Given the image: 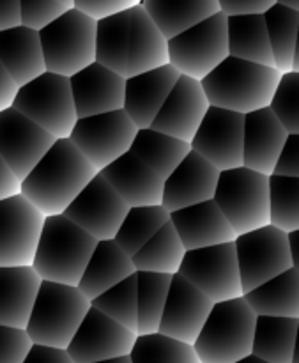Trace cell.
<instances>
[{
    "label": "cell",
    "mask_w": 299,
    "mask_h": 363,
    "mask_svg": "<svg viewBox=\"0 0 299 363\" xmlns=\"http://www.w3.org/2000/svg\"><path fill=\"white\" fill-rule=\"evenodd\" d=\"M269 176L237 167L222 170L213 201L236 234L269 225Z\"/></svg>",
    "instance_id": "52a82bcc"
},
{
    "label": "cell",
    "mask_w": 299,
    "mask_h": 363,
    "mask_svg": "<svg viewBox=\"0 0 299 363\" xmlns=\"http://www.w3.org/2000/svg\"><path fill=\"white\" fill-rule=\"evenodd\" d=\"M273 174L299 177V133H290L280 151Z\"/></svg>",
    "instance_id": "7dc6e473"
},
{
    "label": "cell",
    "mask_w": 299,
    "mask_h": 363,
    "mask_svg": "<svg viewBox=\"0 0 299 363\" xmlns=\"http://www.w3.org/2000/svg\"><path fill=\"white\" fill-rule=\"evenodd\" d=\"M20 6L21 25L38 32L67 11L55 0H20Z\"/></svg>",
    "instance_id": "ee69618b"
},
{
    "label": "cell",
    "mask_w": 299,
    "mask_h": 363,
    "mask_svg": "<svg viewBox=\"0 0 299 363\" xmlns=\"http://www.w3.org/2000/svg\"><path fill=\"white\" fill-rule=\"evenodd\" d=\"M128 209L130 206L98 172L62 215L101 241L113 240Z\"/></svg>",
    "instance_id": "5bb4252c"
},
{
    "label": "cell",
    "mask_w": 299,
    "mask_h": 363,
    "mask_svg": "<svg viewBox=\"0 0 299 363\" xmlns=\"http://www.w3.org/2000/svg\"><path fill=\"white\" fill-rule=\"evenodd\" d=\"M23 363H74L73 358L69 357L67 350L60 347L41 346V344H32L27 358Z\"/></svg>",
    "instance_id": "681fc988"
},
{
    "label": "cell",
    "mask_w": 299,
    "mask_h": 363,
    "mask_svg": "<svg viewBox=\"0 0 299 363\" xmlns=\"http://www.w3.org/2000/svg\"><path fill=\"white\" fill-rule=\"evenodd\" d=\"M45 218L21 194L0 201V266H32Z\"/></svg>",
    "instance_id": "4fadbf2b"
},
{
    "label": "cell",
    "mask_w": 299,
    "mask_h": 363,
    "mask_svg": "<svg viewBox=\"0 0 299 363\" xmlns=\"http://www.w3.org/2000/svg\"><path fill=\"white\" fill-rule=\"evenodd\" d=\"M96 174L69 138H59L21 181L20 194L45 216L60 215Z\"/></svg>",
    "instance_id": "6da1fadb"
},
{
    "label": "cell",
    "mask_w": 299,
    "mask_h": 363,
    "mask_svg": "<svg viewBox=\"0 0 299 363\" xmlns=\"http://www.w3.org/2000/svg\"><path fill=\"white\" fill-rule=\"evenodd\" d=\"M131 9L96 21V62L128 77V39Z\"/></svg>",
    "instance_id": "d590c367"
},
{
    "label": "cell",
    "mask_w": 299,
    "mask_h": 363,
    "mask_svg": "<svg viewBox=\"0 0 299 363\" xmlns=\"http://www.w3.org/2000/svg\"><path fill=\"white\" fill-rule=\"evenodd\" d=\"M135 340L137 333L91 307L66 350L74 363H91L126 357L133 350Z\"/></svg>",
    "instance_id": "e0dca14e"
},
{
    "label": "cell",
    "mask_w": 299,
    "mask_h": 363,
    "mask_svg": "<svg viewBox=\"0 0 299 363\" xmlns=\"http://www.w3.org/2000/svg\"><path fill=\"white\" fill-rule=\"evenodd\" d=\"M99 174L130 208L162 204L163 179L131 151L124 152L115 162L99 170Z\"/></svg>",
    "instance_id": "d4e9b609"
},
{
    "label": "cell",
    "mask_w": 299,
    "mask_h": 363,
    "mask_svg": "<svg viewBox=\"0 0 299 363\" xmlns=\"http://www.w3.org/2000/svg\"><path fill=\"white\" fill-rule=\"evenodd\" d=\"M41 282L32 266H0V325L27 328Z\"/></svg>",
    "instance_id": "484cf974"
},
{
    "label": "cell",
    "mask_w": 299,
    "mask_h": 363,
    "mask_svg": "<svg viewBox=\"0 0 299 363\" xmlns=\"http://www.w3.org/2000/svg\"><path fill=\"white\" fill-rule=\"evenodd\" d=\"M124 85L126 78L99 62L71 74L69 87L78 119L123 108Z\"/></svg>",
    "instance_id": "ffe728a7"
},
{
    "label": "cell",
    "mask_w": 299,
    "mask_h": 363,
    "mask_svg": "<svg viewBox=\"0 0 299 363\" xmlns=\"http://www.w3.org/2000/svg\"><path fill=\"white\" fill-rule=\"evenodd\" d=\"M55 140L53 135L13 106L0 112V156L20 181L38 165Z\"/></svg>",
    "instance_id": "2e32d148"
},
{
    "label": "cell",
    "mask_w": 299,
    "mask_h": 363,
    "mask_svg": "<svg viewBox=\"0 0 299 363\" xmlns=\"http://www.w3.org/2000/svg\"><path fill=\"white\" fill-rule=\"evenodd\" d=\"M278 4H283L287 7H293V9H299V0H276Z\"/></svg>",
    "instance_id": "6f0895ef"
},
{
    "label": "cell",
    "mask_w": 299,
    "mask_h": 363,
    "mask_svg": "<svg viewBox=\"0 0 299 363\" xmlns=\"http://www.w3.org/2000/svg\"><path fill=\"white\" fill-rule=\"evenodd\" d=\"M287 137V130L268 106L244 113L243 167L271 176Z\"/></svg>",
    "instance_id": "603a6c76"
},
{
    "label": "cell",
    "mask_w": 299,
    "mask_h": 363,
    "mask_svg": "<svg viewBox=\"0 0 299 363\" xmlns=\"http://www.w3.org/2000/svg\"><path fill=\"white\" fill-rule=\"evenodd\" d=\"M137 131V124L120 108L78 119L69 140L99 172L130 151Z\"/></svg>",
    "instance_id": "30bf717a"
},
{
    "label": "cell",
    "mask_w": 299,
    "mask_h": 363,
    "mask_svg": "<svg viewBox=\"0 0 299 363\" xmlns=\"http://www.w3.org/2000/svg\"><path fill=\"white\" fill-rule=\"evenodd\" d=\"M215 301L188 282L183 275H172L169 296L158 332L172 339L193 344L211 312Z\"/></svg>",
    "instance_id": "ac0fdd59"
},
{
    "label": "cell",
    "mask_w": 299,
    "mask_h": 363,
    "mask_svg": "<svg viewBox=\"0 0 299 363\" xmlns=\"http://www.w3.org/2000/svg\"><path fill=\"white\" fill-rule=\"evenodd\" d=\"M287 247H289L290 261L294 268L299 269V229L287 233Z\"/></svg>",
    "instance_id": "db71d44e"
},
{
    "label": "cell",
    "mask_w": 299,
    "mask_h": 363,
    "mask_svg": "<svg viewBox=\"0 0 299 363\" xmlns=\"http://www.w3.org/2000/svg\"><path fill=\"white\" fill-rule=\"evenodd\" d=\"M142 7L167 39L220 13L218 0H142Z\"/></svg>",
    "instance_id": "1f68e13d"
},
{
    "label": "cell",
    "mask_w": 299,
    "mask_h": 363,
    "mask_svg": "<svg viewBox=\"0 0 299 363\" xmlns=\"http://www.w3.org/2000/svg\"><path fill=\"white\" fill-rule=\"evenodd\" d=\"M169 64L181 74L201 82L229 57L227 16L220 13L179 32L167 41Z\"/></svg>",
    "instance_id": "9c48e42d"
},
{
    "label": "cell",
    "mask_w": 299,
    "mask_h": 363,
    "mask_svg": "<svg viewBox=\"0 0 299 363\" xmlns=\"http://www.w3.org/2000/svg\"><path fill=\"white\" fill-rule=\"evenodd\" d=\"M16 91H18V85L14 84V80L11 78V74L7 73L4 64L0 62V112L9 108V106H13Z\"/></svg>",
    "instance_id": "f5cc1de1"
},
{
    "label": "cell",
    "mask_w": 299,
    "mask_h": 363,
    "mask_svg": "<svg viewBox=\"0 0 299 363\" xmlns=\"http://www.w3.org/2000/svg\"><path fill=\"white\" fill-rule=\"evenodd\" d=\"M130 358L131 363H202L193 344L159 332L137 335Z\"/></svg>",
    "instance_id": "ab89813d"
},
{
    "label": "cell",
    "mask_w": 299,
    "mask_h": 363,
    "mask_svg": "<svg viewBox=\"0 0 299 363\" xmlns=\"http://www.w3.org/2000/svg\"><path fill=\"white\" fill-rule=\"evenodd\" d=\"M209 106L201 82L181 74L149 128L190 144Z\"/></svg>",
    "instance_id": "d6986e66"
},
{
    "label": "cell",
    "mask_w": 299,
    "mask_h": 363,
    "mask_svg": "<svg viewBox=\"0 0 299 363\" xmlns=\"http://www.w3.org/2000/svg\"><path fill=\"white\" fill-rule=\"evenodd\" d=\"M257 314L243 296L216 301L193 342L202 363H236L252 354Z\"/></svg>",
    "instance_id": "277c9868"
},
{
    "label": "cell",
    "mask_w": 299,
    "mask_h": 363,
    "mask_svg": "<svg viewBox=\"0 0 299 363\" xmlns=\"http://www.w3.org/2000/svg\"><path fill=\"white\" fill-rule=\"evenodd\" d=\"M179 77L181 73L176 67L165 64L126 78L123 108L138 130L151 126Z\"/></svg>",
    "instance_id": "7402d4cb"
},
{
    "label": "cell",
    "mask_w": 299,
    "mask_h": 363,
    "mask_svg": "<svg viewBox=\"0 0 299 363\" xmlns=\"http://www.w3.org/2000/svg\"><path fill=\"white\" fill-rule=\"evenodd\" d=\"M276 0H218L220 11L225 16L236 14H264Z\"/></svg>",
    "instance_id": "c3c4849f"
},
{
    "label": "cell",
    "mask_w": 299,
    "mask_h": 363,
    "mask_svg": "<svg viewBox=\"0 0 299 363\" xmlns=\"http://www.w3.org/2000/svg\"><path fill=\"white\" fill-rule=\"evenodd\" d=\"M236 363H269V362L262 360V358L254 357V354H248L247 358H243V360H239V362H236Z\"/></svg>",
    "instance_id": "9f6ffc18"
},
{
    "label": "cell",
    "mask_w": 299,
    "mask_h": 363,
    "mask_svg": "<svg viewBox=\"0 0 299 363\" xmlns=\"http://www.w3.org/2000/svg\"><path fill=\"white\" fill-rule=\"evenodd\" d=\"M243 298L257 315L299 318V269L289 268L244 293Z\"/></svg>",
    "instance_id": "f546056e"
},
{
    "label": "cell",
    "mask_w": 299,
    "mask_h": 363,
    "mask_svg": "<svg viewBox=\"0 0 299 363\" xmlns=\"http://www.w3.org/2000/svg\"><path fill=\"white\" fill-rule=\"evenodd\" d=\"M21 25L20 0H0V30Z\"/></svg>",
    "instance_id": "f907efd6"
},
{
    "label": "cell",
    "mask_w": 299,
    "mask_h": 363,
    "mask_svg": "<svg viewBox=\"0 0 299 363\" xmlns=\"http://www.w3.org/2000/svg\"><path fill=\"white\" fill-rule=\"evenodd\" d=\"M0 62L18 87L45 73L39 32L23 25L0 30Z\"/></svg>",
    "instance_id": "4316f807"
},
{
    "label": "cell",
    "mask_w": 299,
    "mask_h": 363,
    "mask_svg": "<svg viewBox=\"0 0 299 363\" xmlns=\"http://www.w3.org/2000/svg\"><path fill=\"white\" fill-rule=\"evenodd\" d=\"M243 113L209 106L190 142L191 151L222 170L243 167Z\"/></svg>",
    "instance_id": "9a60e30c"
},
{
    "label": "cell",
    "mask_w": 299,
    "mask_h": 363,
    "mask_svg": "<svg viewBox=\"0 0 299 363\" xmlns=\"http://www.w3.org/2000/svg\"><path fill=\"white\" fill-rule=\"evenodd\" d=\"M234 247L243 294L294 268L287 247V233L275 225H264L250 233L237 234Z\"/></svg>",
    "instance_id": "7c38bea8"
},
{
    "label": "cell",
    "mask_w": 299,
    "mask_h": 363,
    "mask_svg": "<svg viewBox=\"0 0 299 363\" xmlns=\"http://www.w3.org/2000/svg\"><path fill=\"white\" fill-rule=\"evenodd\" d=\"M91 307L98 308L124 328L138 335V289L137 273L120 280L108 291L91 301Z\"/></svg>",
    "instance_id": "60d3db41"
},
{
    "label": "cell",
    "mask_w": 299,
    "mask_h": 363,
    "mask_svg": "<svg viewBox=\"0 0 299 363\" xmlns=\"http://www.w3.org/2000/svg\"><path fill=\"white\" fill-rule=\"evenodd\" d=\"M96 240L67 216L50 215L43 223L32 268L41 280L78 286L94 252Z\"/></svg>",
    "instance_id": "3957f363"
},
{
    "label": "cell",
    "mask_w": 299,
    "mask_h": 363,
    "mask_svg": "<svg viewBox=\"0 0 299 363\" xmlns=\"http://www.w3.org/2000/svg\"><path fill=\"white\" fill-rule=\"evenodd\" d=\"M133 273H137V269L130 255L113 240H101L96 243L77 287L92 301Z\"/></svg>",
    "instance_id": "83f0119b"
},
{
    "label": "cell",
    "mask_w": 299,
    "mask_h": 363,
    "mask_svg": "<svg viewBox=\"0 0 299 363\" xmlns=\"http://www.w3.org/2000/svg\"><path fill=\"white\" fill-rule=\"evenodd\" d=\"M32 344L25 328L0 325V363H23Z\"/></svg>",
    "instance_id": "f6af8a7d"
},
{
    "label": "cell",
    "mask_w": 299,
    "mask_h": 363,
    "mask_svg": "<svg viewBox=\"0 0 299 363\" xmlns=\"http://www.w3.org/2000/svg\"><path fill=\"white\" fill-rule=\"evenodd\" d=\"M55 2H59L60 6H64L66 9H71V7H73V0H55Z\"/></svg>",
    "instance_id": "680465c9"
},
{
    "label": "cell",
    "mask_w": 299,
    "mask_h": 363,
    "mask_svg": "<svg viewBox=\"0 0 299 363\" xmlns=\"http://www.w3.org/2000/svg\"><path fill=\"white\" fill-rule=\"evenodd\" d=\"M142 0H73L74 9L81 11L96 21L112 14L123 13L135 6H140Z\"/></svg>",
    "instance_id": "bcb514c9"
},
{
    "label": "cell",
    "mask_w": 299,
    "mask_h": 363,
    "mask_svg": "<svg viewBox=\"0 0 299 363\" xmlns=\"http://www.w3.org/2000/svg\"><path fill=\"white\" fill-rule=\"evenodd\" d=\"M170 222L186 250L229 243L237 236L213 199L172 211Z\"/></svg>",
    "instance_id": "cb8c5ba5"
},
{
    "label": "cell",
    "mask_w": 299,
    "mask_h": 363,
    "mask_svg": "<svg viewBox=\"0 0 299 363\" xmlns=\"http://www.w3.org/2000/svg\"><path fill=\"white\" fill-rule=\"evenodd\" d=\"M91 363H131V358L130 354H126V357L108 358V360H99V362H91Z\"/></svg>",
    "instance_id": "11a10c76"
},
{
    "label": "cell",
    "mask_w": 299,
    "mask_h": 363,
    "mask_svg": "<svg viewBox=\"0 0 299 363\" xmlns=\"http://www.w3.org/2000/svg\"><path fill=\"white\" fill-rule=\"evenodd\" d=\"M299 335V318L257 315L252 354L269 363H290Z\"/></svg>",
    "instance_id": "e575fe53"
},
{
    "label": "cell",
    "mask_w": 299,
    "mask_h": 363,
    "mask_svg": "<svg viewBox=\"0 0 299 363\" xmlns=\"http://www.w3.org/2000/svg\"><path fill=\"white\" fill-rule=\"evenodd\" d=\"M21 181L14 176L13 170L9 169L4 158L0 156V201L7 197H13V195L20 194Z\"/></svg>",
    "instance_id": "816d5d0a"
},
{
    "label": "cell",
    "mask_w": 299,
    "mask_h": 363,
    "mask_svg": "<svg viewBox=\"0 0 299 363\" xmlns=\"http://www.w3.org/2000/svg\"><path fill=\"white\" fill-rule=\"evenodd\" d=\"M167 222H170V213L162 204L135 206L128 209L113 241L133 257Z\"/></svg>",
    "instance_id": "74e56055"
},
{
    "label": "cell",
    "mask_w": 299,
    "mask_h": 363,
    "mask_svg": "<svg viewBox=\"0 0 299 363\" xmlns=\"http://www.w3.org/2000/svg\"><path fill=\"white\" fill-rule=\"evenodd\" d=\"M13 108L34 121L57 140L69 138L78 121L69 78L50 71L18 87Z\"/></svg>",
    "instance_id": "ba28073f"
},
{
    "label": "cell",
    "mask_w": 299,
    "mask_h": 363,
    "mask_svg": "<svg viewBox=\"0 0 299 363\" xmlns=\"http://www.w3.org/2000/svg\"><path fill=\"white\" fill-rule=\"evenodd\" d=\"M269 181V225L290 233L299 229V177L276 176Z\"/></svg>",
    "instance_id": "b9f144b4"
},
{
    "label": "cell",
    "mask_w": 299,
    "mask_h": 363,
    "mask_svg": "<svg viewBox=\"0 0 299 363\" xmlns=\"http://www.w3.org/2000/svg\"><path fill=\"white\" fill-rule=\"evenodd\" d=\"M268 108L287 133H299V71L282 73Z\"/></svg>",
    "instance_id": "7bdbcfd3"
},
{
    "label": "cell",
    "mask_w": 299,
    "mask_h": 363,
    "mask_svg": "<svg viewBox=\"0 0 299 363\" xmlns=\"http://www.w3.org/2000/svg\"><path fill=\"white\" fill-rule=\"evenodd\" d=\"M275 67L280 73L299 71V9L273 4L264 13Z\"/></svg>",
    "instance_id": "d6a6232c"
},
{
    "label": "cell",
    "mask_w": 299,
    "mask_h": 363,
    "mask_svg": "<svg viewBox=\"0 0 299 363\" xmlns=\"http://www.w3.org/2000/svg\"><path fill=\"white\" fill-rule=\"evenodd\" d=\"M89 308L77 286L43 280L25 330L34 344L66 350Z\"/></svg>",
    "instance_id": "5b68a950"
},
{
    "label": "cell",
    "mask_w": 299,
    "mask_h": 363,
    "mask_svg": "<svg viewBox=\"0 0 299 363\" xmlns=\"http://www.w3.org/2000/svg\"><path fill=\"white\" fill-rule=\"evenodd\" d=\"M186 248L172 222H167L137 254L131 257L137 272L169 273L176 275L181 268Z\"/></svg>",
    "instance_id": "8d00e7d4"
},
{
    "label": "cell",
    "mask_w": 299,
    "mask_h": 363,
    "mask_svg": "<svg viewBox=\"0 0 299 363\" xmlns=\"http://www.w3.org/2000/svg\"><path fill=\"white\" fill-rule=\"evenodd\" d=\"M46 71L69 78L96 62V20L81 11H64L39 30Z\"/></svg>",
    "instance_id": "8992f818"
},
{
    "label": "cell",
    "mask_w": 299,
    "mask_h": 363,
    "mask_svg": "<svg viewBox=\"0 0 299 363\" xmlns=\"http://www.w3.org/2000/svg\"><path fill=\"white\" fill-rule=\"evenodd\" d=\"M172 275L137 272L138 289V335L158 332L163 308L169 296Z\"/></svg>",
    "instance_id": "f35d334b"
},
{
    "label": "cell",
    "mask_w": 299,
    "mask_h": 363,
    "mask_svg": "<svg viewBox=\"0 0 299 363\" xmlns=\"http://www.w3.org/2000/svg\"><path fill=\"white\" fill-rule=\"evenodd\" d=\"M229 55L275 67L264 14L227 16Z\"/></svg>",
    "instance_id": "4dcf8cb0"
},
{
    "label": "cell",
    "mask_w": 299,
    "mask_h": 363,
    "mask_svg": "<svg viewBox=\"0 0 299 363\" xmlns=\"http://www.w3.org/2000/svg\"><path fill=\"white\" fill-rule=\"evenodd\" d=\"M130 151L156 176L165 181L172 170L186 158L188 152L191 151V145L152 128H140Z\"/></svg>",
    "instance_id": "836d02e7"
},
{
    "label": "cell",
    "mask_w": 299,
    "mask_h": 363,
    "mask_svg": "<svg viewBox=\"0 0 299 363\" xmlns=\"http://www.w3.org/2000/svg\"><path fill=\"white\" fill-rule=\"evenodd\" d=\"M177 273L215 303L243 296L234 241L186 250Z\"/></svg>",
    "instance_id": "8fae6325"
},
{
    "label": "cell",
    "mask_w": 299,
    "mask_h": 363,
    "mask_svg": "<svg viewBox=\"0 0 299 363\" xmlns=\"http://www.w3.org/2000/svg\"><path fill=\"white\" fill-rule=\"evenodd\" d=\"M280 77L276 67L229 55L201 84L209 105L244 116L269 106Z\"/></svg>",
    "instance_id": "7a4b0ae2"
},
{
    "label": "cell",
    "mask_w": 299,
    "mask_h": 363,
    "mask_svg": "<svg viewBox=\"0 0 299 363\" xmlns=\"http://www.w3.org/2000/svg\"><path fill=\"white\" fill-rule=\"evenodd\" d=\"M220 170L202 158L198 152L190 151L186 158L163 181L162 206L169 213L215 197Z\"/></svg>",
    "instance_id": "44dd1931"
},
{
    "label": "cell",
    "mask_w": 299,
    "mask_h": 363,
    "mask_svg": "<svg viewBox=\"0 0 299 363\" xmlns=\"http://www.w3.org/2000/svg\"><path fill=\"white\" fill-rule=\"evenodd\" d=\"M169 39L162 34L147 11L140 6L131 7L130 39H128V77L156 69L169 64Z\"/></svg>",
    "instance_id": "f1b7e54d"
}]
</instances>
